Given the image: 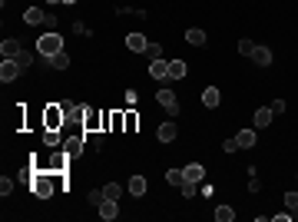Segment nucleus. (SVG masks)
<instances>
[{"label": "nucleus", "mask_w": 298, "mask_h": 222, "mask_svg": "<svg viewBox=\"0 0 298 222\" xmlns=\"http://www.w3.org/2000/svg\"><path fill=\"white\" fill-rule=\"evenodd\" d=\"M37 53H43V56L63 53V37H60L56 30H47V33H40V40H37Z\"/></svg>", "instance_id": "nucleus-1"}, {"label": "nucleus", "mask_w": 298, "mask_h": 222, "mask_svg": "<svg viewBox=\"0 0 298 222\" xmlns=\"http://www.w3.org/2000/svg\"><path fill=\"white\" fill-rule=\"evenodd\" d=\"M66 126V113L60 103H47L43 106V129H63Z\"/></svg>", "instance_id": "nucleus-2"}, {"label": "nucleus", "mask_w": 298, "mask_h": 222, "mask_svg": "<svg viewBox=\"0 0 298 222\" xmlns=\"http://www.w3.org/2000/svg\"><path fill=\"white\" fill-rule=\"evenodd\" d=\"M83 133H106V113L87 106V116H83Z\"/></svg>", "instance_id": "nucleus-3"}, {"label": "nucleus", "mask_w": 298, "mask_h": 222, "mask_svg": "<svg viewBox=\"0 0 298 222\" xmlns=\"http://www.w3.org/2000/svg\"><path fill=\"white\" fill-rule=\"evenodd\" d=\"M60 106H63V113H66V126H80V129H83V116H87V110L77 106V103H70V100H60Z\"/></svg>", "instance_id": "nucleus-4"}, {"label": "nucleus", "mask_w": 298, "mask_h": 222, "mask_svg": "<svg viewBox=\"0 0 298 222\" xmlns=\"http://www.w3.org/2000/svg\"><path fill=\"white\" fill-rule=\"evenodd\" d=\"M156 103L166 106V113H169V116H176V113H179V100H176L173 90H159V93H156Z\"/></svg>", "instance_id": "nucleus-5"}, {"label": "nucleus", "mask_w": 298, "mask_h": 222, "mask_svg": "<svg viewBox=\"0 0 298 222\" xmlns=\"http://www.w3.org/2000/svg\"><path fill=\"white\" fill-rule=\"evenodd\" d=\"M20 70H24V66L17 63V60H4V63H0V80H4V83H14V80L20 77Z\"/></svg>", "instance_id": "nucleus-6"}, {"label": "nucleus", "mask_w": 298, "mask_h": 222, "mask_svg": "<svg viewBox=\"0 0 298 222\" xmlns=\"http://www.w3.org/2000/svg\"><path fill=\"white\" fill-rule=\"evenodd\" d=\"M70 153L63 150V153H53V156H50V163H47V169L50 173H66V163H70Z\"/></svg>", "instance_id": "nucleus-7"}, {"label": "nucleus", "mask_w": 298, "mask_h": 222, "mask_svg": "<svg viewBox=\"0 0 298 222\" xmlns=\"http://www.w3.org/2000/svg\"><path fill=\"white\" fill-rule=\"evenodd\" d=\"M0 53H4V60H17V56L24 53V50H20V40H4V43H0Z\"/></svg>", "instance_id": "nucleus-8"}, {"label": "nucleus", "mask_w": 298, "mask_h": 222, "mask_svg": "<svg viewBox=\"0 0 298 222\" xmlns=\"http://www.w3.org/2000/svg\"><path fill=\"white\" fill-rule=\"evenodd\" d=\"M126 47L133 50V53H146V47H149V40L142 37V33H129V37H126Z\"/></svg>", "instance_id": "nucleus-9"}, {"label": "nucleus", "mask_w": 298, "mask_h": 222, "mask_svg": "<svg viewBox=\"0 0 298 222\" xmlns=\"http://www.w3.org/2000/svg\"><path fill=\"white\" fill-rule=\"evenodd\" d=\"M252 63L255 66H272V50L268 47H255L252 50Z\"/></svg>", "instance_id": "nucleus-10"}, {"label": "nucleus", "mask_w": 298, "mask_h": 222, "mask_svg": "<svg viewBox=\"0 0 298 222\" xmlns=\"http://www.w3.org/2000/svg\"><path fill=\"white\" fill-rule=\"evenodd\" d=\"M182 173H186V183H202L205 179V166H199V163H189Z\"/></svg>", "instance_id": "nucleus-11"}, {"label": "nucleus", "mask_w": 298, "mask_h": 222, "mask_svg": "<svg viewBox=\"0 0 298 222\" xmlns=\"http://www.w3.org/2000/svg\"><path fill=\"white\" fill-rule=\"evenodd\" d=\"M272 116H275V113L268 110V106H262V110H255L252 123H255V129H265V126H272Z\"/></svg>", "instance_id": "nucleus-12"}, {"label": "nucleus", "mask_w": 298, "mask_h": 222, "mask_svg": "<svg viewBox=\"0 0 298 222\" xmlns=\"http://www.w3.org/2000/svg\"><path fill=\"white\" fill-rule=\"evenodd\" d=\"M126 129V110H113L110 113V133H123Z\"/></svg>", "instance_id": "nucleus-13"}, {"label": "nucleus", "mask_w": 298, "mask_h": 222, "mask_svg": "<svg viewBox=\"0 0 298 222\" xmlns=\"http://www.w3.org/2000/svg\"><path fill=\"white\" fill-rule=\"evenodd\" d=\"M96 209H100V215H103V219H116V215H119L116 199H103V202H100Z\"/></svg>", "instance_id": "nucleus-14"}, {"label": "nucleus", "mask_w": 298, "mask_h": 222, "mask_svg": "<svg viewBox=\"0 0 298 222\" xmlns=\"http://www.w3.org/2000/svg\"><path fill=\"white\" fill-rule=\"evenodd\" d=\"M63 150L70 153L73 159L80 156V153H83V133H77V136H70V139H66V143H63Z\"/></svg>", "instance_id": "nucleus-15"}, {"label": "nucleus", "mask_w": 298, "mask_h": 222, "mask_svg": "<svg viewBox=\"0 0 298 222\" xmlns=\"http://www.w3.org/2000/svg\"><path fill=\"white\" fill-rule=\"evenodd\" d=\"M149 77L169 80V63H166V60H153V63H149Z\"/></svg>", "instance_id": "nucleus-16"}, {"label": "nucleus", "mask_w": 298, "mask_h": 222, "mask_svg": "<svg viewBox=\"0 0 298 222\" xmlns=\"http://www.w3.org/2000/svg\"><path fill=\"white\" fill-rule=\"evenodd\" d=\"M255 139H259V136H255V129H242V133L236 136L239 150H252V146H255Z\"/></svg>", "instance_id": "nucleus-17"}, {"label": "nucleus", "mask_w": 298, "mask_h": 222, "mask_svg": "<svg viewBox=\"0 0 298 222\" xmlns=\"http://www.w3.org/2000/svg\"><path fill=\"white\" fill-rule=\"evenodd\" d=\"M156 136H159V139H163V143H173L176 136H179V126H176V123H163Z\"/></svg>", "instance_id": "nucleus-18"}, {"label": "nucleus", "mask_w": 298, "mask_h": 222, "mask_svg": "<svg viewBox=\"0 0 298 222\" xmlns=\"http://www.w3.org/2000/svg\"><path fill=\"white\" fill-rule=\"evenodd\" d=\"M219 100H222V96H219V90H215V87H205V90H202V106L215 110V106H219Z\"/></svg>", "instance_id": "nucleus-19"}, {"label": "nucleus", "mask_w": 298, "mask_h": 222, "mask_svg": "<svg viewBox=\"0 0 298 222\" xmlns=\"http://www.w3.org/2000/svg\"><path fill=\"white\" fill-rule=\"evenodd\" d=\"M186 40L192 43V47H202V43H205V30H202V27H189V30H186Z\"/></svg>", "instance_id": "nucleus-20"}, {"label": "nucleus", "mask_w": 298, "mask_h": 222, "mask_svg": "<svg viewBox=\"0 0 298 222\" xmlns=\"http://www.w3.org/2000/svg\"><path fill=\"white\" fill-rule=\"evenodd\" d=\"M126 189L133 192L136 199H139L142 192H146V179H142V176H133V179H129V183H126Z\"/></svg>", "instance_id": "nucleus-21"}, {"label": "nucleus", "mask_w": 298, "mask_h": 222, "mask_svg": "<svg viewBox=\"0 0 298 222\" xmlns=\"http://www.w3.org/2000/svg\"><path fill=\"white\" fill-rule=\"evenodd\" d=\"M24 20H27V24H30V27H37V24H43V20H47V14H43V10H40V7H30V10H27V14H24Z\"/></svg>", "instance_id": "nucleus-22"}, {"label": "nucleus", "mask_w": 298, "mask_h": 222, "mask_svg": "<svg viewBox=\"0 0 298 222\" xmlns=\"http://www.w3.org/2000/svg\"><path fill=\"white\" fill-rule=\"evenodd\" d=\"M47 63L53 66V70H66V66H70V56L66 53H53V56H47Z\"/></svg>", "instance_id": "nucleus-23"}, {"label": "nucleus", "mask_w": 298, "mask_h": 222, "mask_svg": "<svg viewBox=\"0 0 298 222\" xmlns=\"http://www.w3.org/2000/svg\"><path fill=\"white\" fill-rule=\"evenodd\" d=\"M186 77V63L182 60H169V80H182Z\"/></svg>", "instance_id": "nucleus-24"}, {"label": "nucleus", "mask_w": 298, "mask_h": 222, "mask_svg": "<svg viewBox=\"0 0 298 222\" xmlns=\"http://www.w3.org/2000/svg\"><path fill=\"white\" fill-rule=\"evenodd\" d=\"M136 126H139V113L126 110V129H123V133H136Z\"/></svg>", "instance_id": "nucleus-25"}, {"label": "nucleus", "mask_w": 298, "mask_h": 222, "mask_svg": "<svg viewBox=\"0 0 298 222\" xmlns=\"http://www.w3.org/2000/svg\"><path fill=\"white\" fill-rule=\"evenodd\" d=\"M215 219H219V222H232V219H236V209H232V206H219V209H215Z\"/></svg>", "instance_id": "nucleus-26"}, {"label": "nucleus", "mask_w": 298, "mask_h": 222, "mask_svg": "<svg viewBox=\"0 0 298 222\" xmlns=\"http://www.w3.org/2000/svg\"><path fill=\"white\" fill-rule=\"evenodd\" d=\"M142 56H149V63H153V60H163V47H159V43H149Z\"/></svg>", "instance_id": "nucleus-27"}, {"label": "nucleus", "mask_w": 298, "mask_h": 222, "mask_svg": "<svg viewBox=\"0 0 298 222\" xmlns=\"http://www.w3.org/2000/svg\"><path fill=\"white\" fill-rule=\"evenodd\" d=\"M43 143L47 146H60V129H43Z\"/></svg>", "instance_id": "nucleus-28"}, {"label": "nucleus", "mask_w": 298, "mask_h": 222, "mask_svg": "<svg viewBox=\"0 0 298 222\" xmlns=\"http://www.w3.org/2000/svg\"><path fill=\"white\" fill-rule=\"evenodd\" d=\"M166 179H169L173 186H182V183H186V173H182V169H169V173H166Z\"/></svg>", "instance_id": "nucleus-29"}, {"label": "nucleus", "mask_w": 298, "mask_h": 222, "mask_svg": "<svg viewBox=\"0 0 298 222\" xmlns=\"http://www.w3.org/2000/svg\"><path fill=\"white\" fill-rule=\"evenodd\" d=\"M119 192H123V186H116V183L103 186V196H106V199H119Z\"/></svg>", "instance_id": "nucleus-30"}, {"label": "nucleus", "mask_w": 298, "mask_h": 222, "mask_svg": "<svg viewBox=\"0 0 298 222\" xmlns=\"http://www.w3.org/2000/svg\"><path fill=\"white\" fill-rule=\"evenodd\" d=\"M10 192H14V179L4 176V179H0V196H10Z\"/></svg>", "instance_id": "nucleus-31"}, {"label": "nucleus", "mask_w": 298, "mask_h": 222, "mask_svg": "<svg viewBox=\"0 0 298 222\" xmlns=\"http://www.w3.org/2000/svg\"><path fill=\"white\" fill-rule=\"evenodd\" d=\"M252 50H255V43H252V40H239V53L252 56Z\"/></svg>", "instance_id": "nucleus-32"}, {"label": "nucleus", "mask_w": 298, "mask_h": 222, "mask_svg": "<svg viewBox=\"0 0 298 222\" xmlns=\"http://www.w3.org/2000/svg\"><path fill=\"white\" fill-rule=\"evenodd\" d=\"M285 206L295 212V209H298V192H285Z\"/></svg>", "instance_id": "nucleus-33"}, {"label": "nucleus", "mask_w": 298, "mask_h": 222, "mask_svg": "<svg viewBox=\"0 0 298 222\" xmlns=\"http://www.w3.org/2000/svg\"><path fill=\"white\" fill-rule=\"evenodd\" d=\"M196 186H199V183H182V196L192 199V196H196Z\"/></svg>", "instance_id": "nucleus-34"}, {"label": "nucleus", "mask_w": 298, "mask_h": 222, "mask_svg": "<svg viewBox=\"0 0 298 222\" xmlns=\"http://www.w3.org/2000/svg\"><path fill=\"white\" fill-rule=\"evenodd\" d=\"M103 199H106V196H103V189H93V192H90V202H93V206H100Z\"/></svg>", "instance_id": "nucleus-35"}, {"label": "nucleus", "mask_w": 298, "mask_h": 222, "mask_svg": "<svg viewBox=\"0 0 298 222\" xmlns=\"http://www.w3.org/2000/svg\"><path fill=\"white\" fill-rule=\"evenodd\" d=\"M222 150H226V153H236L239 143H236V139H226V143H222Z\"/></svg>", "instance_id": "nucleus-36"}, {"label": "nucleus", "mask_w": 298, "mask_h": 222, "mask_svg": "<svg viewBox=\"0 0 298 222\" xmlns=\"http://www.w3.org/2000/svg\"><path fill=\"white\" fill-rule=\"evenodd\" d=\"M268 110H272V113H285V100H275V103L268 106Z\"/></svg>", "instance_id": "nucleus-37"}, {"label": "nucleus", "mask_w": 298, "mask_h": 222, "mask_svg": "<svg viewBox=\"0 0 298 222\" xmlns=\"http://www.w3.org/2000/svg\"><path fill=\"white\" fill-rule=\"evenodd\" d=\"M30 60H33L30 53H20V56H17V63H20V66H30Z\"/></svg>", "instance_id": "nucleus-38"}, {"label": "nucleus", "mask_w": 298, "mask_h": 222, "mask_svg": "<svg viewBox=\"0 0 298 222\" xmlns=\"http://www.w3.org/2000/svg\"><path fill=\"white\" fill-rule=\"evenodd\" d=\"M60 4H77V0H60Z\"/></svg>", "instance_id": "nucleus-39"}, {"label": "nucleus", "mask_w": 298, "mask_h": 222, "mask_svg": "<svg viewBox=\"0 0 298 222\" xmlns=\"http://www.w3.org/2000/svg\"><path fill=\"white\" fill-rule=\"evenodd\" d=\"M50 4H60V0H50Z\"/></svg>", "instance_id": "nucleus-40"}]
</instances>
